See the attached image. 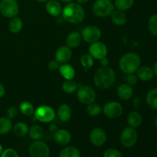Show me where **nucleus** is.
I'll return each mask as SVG.
<instances>
[{
	"label": "nucleus",
	"instance_id": "f03ea898",
	"mask_svg": "<svg viewBox=\"0 0 157 157\" xmlns=\"http://www.w3.org/2000/svg\"><path fill=\"white\" fill-rule=\"evenodd\" d=\"M61 15L63 18L67 22L78 24L83 21L85 12L82 6L78 3L68 2L62 9Z\"/></svg>",
	"mask_w": 157,
	"mask_h": 157
},
{
	"label": "nucleus",
	"instance_id": "f8f14e48",
	"mask_svg": "<svg viewBox=\"0 0 157 157\" xmlns=\"http://www.w3.org/2000/svg\"><path fill=\"white\" fill-rule=\"evenodd\" d=\"M88 51L89 54L96 59L101 60L104 57H107V48L104 43L101 41H96L90 44Z\"/></svg>",
	"mask_w": 157,
	"mask_h": 157
},
{
	"label": "nucleus",
	"instance_id": "49530a36",
	"mask_svg": "<svg viewBox=\"0 0 157 157\" xmlns=\"http://www.w3.org/2000/svg\"><path fill=\"white\" fill-rule=\"evenodd\" d=\"M154 125H155V127H156V129L157 130V116L156 117V118H155V121H154Z\"/></svg>",
	"mask_w": 157,
	"mask_h": 157
},
{
	"label": "nucleus",
	"instance_id": "4c0bfd02",
	"mask_svg": "<svg viewBox=\"0 0 157 157\" xmlns=\"http://www.w3.org/2000/svg\"><path fill=\"white\" fill-rule=\"evenodd\" d=\"M6 115L7 117L9 118L10 120L14 119L18 115V109L15 107H10L6 111Z\"/></svg>",
	"mask_w": 157,
	"mask_h": 157
},
{
	"label": "nucleus",
	"instance_id": "bb28decb",
	"mask_svg": "<svg viewBox=\"0 0 157 157\" xmlns=\"http://www.w3.org/2000/svg\"><path fill=\"white\" fill-rule=\"evenodd\" d=\"M12 122L9 118H0V135L8 134L12 130Z\"/></svg>",
	"mask_w": 157,
	"mask_h": 157
},
{
	"label": "nucleus",
	"instance_id": "ea45409f",
	"mask_svg": "<svg viewBox=\"0 0 157 157\" xmlns=\"http://www.w3.org/2000/svg\"><path fill=\"white\" fill-rule=\"evenodd\" d=\"M60 63L58 62L56 60H53V61H51L48 64V68L51 71H56L58 69H59L60 67Z\"/></svg>",
	"mask_w": 157,
	"mask_h": 157
},
{
	"label": "nucleus",
	"instance_id": "09e8293b",
	"mask_svg": "<svg viewBox=\"0 0 157 157\" xmlns=\"http://www.w3.org/2000/svg\"><path fill=\"white\" fill-rule=\"evenodd\" d=\"M36 1L39 2H47L48 0H36Z\"/></svg>",
	"mask_w": 157,
	"mask_h": 157
},
{
	"label": "nucleus",
	"instance_id": "8fccbe9b",
	"mask_svg": "<svg viewBox=\"0 0 157 157\" xmlns=\"http://www.w3.org/2000/svg\"><path fill=\"white\" fill-rule=\"evenodd\" d=\"M2 151H3V148H2V146L1 145V144H0V155L2 154Z\"/></svg>",
	"mask_w": 157,
	"mask_h": 157
},
{
	"label": "nucleus",
	"instance_id": "1a4fd4ad",
	"mask_svg": "<svg viewBox=\"0 0 157 157\" xmlns=\"http://www.w3.org/2000/svg\"><path fill=\"white\" fill-rule=\"evenodd\" d=\"M29 154L31 157H49L50 149L43 141L35 140L29 147Z\"/></svg>",
	"mask_w": 157,
	"mask_h": 157
},
{
	"label": "nucleus",
	"instance_id": "37998d69",
	"mask_svg": "<svg viewBox=\"0 0 157 157\" xmlns=\"http://www.w3.org/2000/svg\"><path fill=\"white\" fill-rule=\"evenodd\" d=\"M153 72H154V76H156L157 78V61L154 63V64H153Z\"/></svg>",
	"mask_w": 157,
	"mask_h": 157
},
{
	"label": "nucleus",
	"instance_id": "c03bdc74",
	"mask_svg": "<svg viewBox=\"0 0 157 157\" xmlns=\"http://www.w3.org/2000/svg\"><path fill=\"white\" fill-rule=\"evenodd\" d=\"M50 130H51V131H52V132L56 131V130H57L56 125H55V124H52V125H51L50 126Z\"/></svg>",
	"mask_w": 157,
	"mask_h": 157
},
{
	"label": "nucleus",
	"instance_id": "a878e982",
	"mask_svg": "<svg viewBox=\"0 0 157 157\" xmlns=\"http://www.w3.org/2000/svg\"><path fill=\"white\" fill-rule=\"evenodd\" d=\"M12 130L15 136L21 137V136H25L29 133V127L25 123L18 122L15 124L14 127H12Z\"/></svg>",
	"mask_w": 157,
	"mask_h": 157
},
{
	"label": "nucleus",
	"instance_id": "b1692460",
	"mask_svg": "<svg viewBox=\"0 0 157 157\" xmlns=\"http://www.w3.org/2000/svg\"><path fill=\"white\" fill-rule=\"evenodd\" d=\"M59 72L65 80H71L75 78V68L70 64H64L60 66Z\"/></svg>",
	"mask_w": 157,
	"mask_h": 157
},
{
	"label": "nucleus",
	"instance_id": "a211bd4d",
	"mask_svg": "<svg viewBox=\"0 0 157 157\" xmlns=\"http://www.w3.org/2000/svg\"><path fill=\"white\" fill-rule=\"evenodd\" d=\"M81 40L82 37L79 32H72L66 38V45L71 49L75 48L80 45Z\"/></svg>",
	"mask_w": 157,
	"mask_h": 157
},
{
	"label": "nucleus",
	"instance_id": "79ce46f5",
	"mask_svg": "<svg viewBox=\"0 0 157 157\" xmlns=\"http://www.w3.org/2000/svg\"><path fill=\"white\" fill-rule=\"evenodd\" d=\"M5 93H6V89H5L3 84L0 82V98H2L4 97Z\"/></svg>",
	"mask_w": 157,
	"mask_h": 157
},
{
	"label": "nucleus",
	"instance_id": "2eb2a0df",
	"mask_svg": "<svg viewBox=\"0 0 157 157\" xmlns=\"http://www.w3.org/2000/svg\"><path fill=\"white\" fill-rule=\"evenodd\" d=\"M72 57L71 49L66 46L58 48L55 52V60L60 64H66L71 60Z\"/></svg>",
	"mask_w": 157,
	"mask_h": 157
},
{
	"label": "nucleus",
	"instance_id": "aec40b11",
	"mask_svg": "<svg viewBox=\"0 0 157 157\" xmlns=\"http://www.w3.org/2000/svg\"><path fill=\"white\" fill-rule=\"evenodd\" d=\"M143 122V117L140 113L137 111H133L128 115L127 117V123L129 126L133 128H137L141 125Z\"/></svg>",
	"mask_w": 157,
	"mask_h": 157
},
{
	"label": "nucleus",
	"instance_id": "3c124183",
	"mask_svg": "<svg viewBox=\"0 0 157 157\" xmlns=\"http://www.w3.org/2000/svg\"><path fill=\"white\" fill-rule=\"evenodd\" d=\"M93 157H99V156H93Z\"/></svg>",
	"mask_w": 157,
	"mask_h": 157
},
{
	"label": "nucleus",
	"instance_id": "c9c22d12",
	"mask_svg": "<svg viewBox=\"0 0 157 157\" xmlns=\"http://www.w3.org/2000/svg\"><path fill=\"white\" fill-rule=\"evenodd\" d=\"M104 157H122V154L116 149H108L104 153Z\"/></svg>",
	"mask_w": 157,
	"mask_h": 157
},
{
	"label": "nucleus",
	"instance_id": "a18cd8bd",
	"mask_svg": "<svg viewBox=\"0 0 157 157\" xmlns=\"http://www.w3.org/2000/svg\"><path fill=\"white\" fill-rule=\"evenodd\" d=\"M76 1L78 4H84V3H87L89 0H76Z\"/></svg>",
	"mask_w": 157,
	"mask_h": 157
},
{
	"label": "nucleus",
	"instance_id": "5701e85b",
	"mask_svg": "<svg viewBox=\"0 0 157 157\" xmlns=\"http://www.w3.org/2000/svg\"><path fill=\"white\" fill-rule=\"evenodd\" d=\"M146 102L150 108L157 110V87L149 90L146 96Z\"/></svg>",
	"mask_w": 157,
	"mask_h": 157
},
{
	"label": "nucleus",
	"instance_id": "412c9836",
	"mask_svg": "<svg viewBox=\"0 0 157 157\" xmlns=\"http://www.w3.org/2000/svg\"><path fill=\"white\" fill-rule=\"evenodd\" d=\"M111 20L115 25H124L126 24L127 21V15L124 13V12L121 10H113L111 13Z\"/></svg>",
	"mask_w": 157,
	"mask_h": 157
},
{
	"label": "nucleus",
	"instance_id": "f257e3e1",
	"mask_svg": "<svg viewBox=\"0 0 157 157\" xmlns=\"http://www.w3.org/2000/svg\"><path fill=\"white\" fill-rule=\"evenodd\" d=\"M116 81V74L111 67L106 66L101 67L95 72L94 82L98 88L106 90L114 84Z\"/></svg>",
	"mask_w": 157,
	"mask_h": 157
},
{
	"label": "nucleus",
	"instance_id": "473e14b6",
	"mask_svg": "<svg viewBox=\"0 0 157 157\" xmlns=\"http://www.w3.org/2000/svg\"><path fill=\"white\" fill-rule=\"evenodd\" d=\"M148 29L153 36H157V14L152 15L148 20Z\"/></svg>",
	"mask_w": 157,
	"mask_h": 157
},
{
	"label": "nucleus",
	"instance_id": "72a5a7b5",
	"mask_svg": "<svg viewBox=\"0 0 157 157\" xmlns=\"http://www.w3.org/2000/svg\"><path fill=\"white\" fill-rule=\"evenodd\" d=\"M81 65L87 71V69L90 68L93 66L94 58L89 53L83 54L81 57Z\"/></svg>",
	"mask_w": 157,
	"mask_h": 157
},
{
	"label": "nucleus",
	"instance_id": "20e7f679",
	"mask_svg": "<svg viewBox=\"0 0 157 157\" xmlns=\"http://www.w3.org/2000/svg\"><path fill=\"white\" fill-rule=\"evenodd\" d=\"M92 10L96 16L104 18L111 15L114 10V4L111 0H96Z\"/></svg>",
	"mask_w": 157,
	"mask_h": 157
},
{
	"label": "nucleus",
	"instance_id": "9b49d317",
	"mask_svg": "<svg viewBox=\"0 0 157 157\" xmlns=\"http://www.w3.org/2000/svg\"><path fill=\"white\" fill-rule=\"evenodd\" d=\"M81 37L87 43H94L98 41L101 37V31L97 26L90 25L84 28L81 32Z\"/></svg>",
	"mask_w": 157,
	"mask_h": 157
},
{
	"label": "nucleus",
	"instance_id": "c85d7f7f",
	"mask_svg": "<svg viewBox=\"0 0 157 157\" xmlns=\"http://www.w3.org/2000/svg\"><path fill=\"white\" fill-rule=\"evenodd\" d=\"M22 21L18 17H14L9 23V29L12 33H18L22 29Z\"/></svg>",
	"mask_w": 157,
	"mask_h": 157
},
{
	"label": "nucleus",
	"instance_id": "c756f323",
	"mask_svg": "<svg viewBox=\"0 0 157 157\" xmlns=\"http://www.w3.org/2000/svg\"><path fill=\"white\" fill-rule=\"evenodd\" d=\"M78 88V84L76 81L71 80H66L62 84L63 91L67 94L75 93Z\"/></svg>",
	"mask_w": 157,
	"mask_h": 157
},
{
	"label": "nucleus",
	"instance_id": "6ab92c4d",
	"mask_svg": "<svg viewBox=\"0 0 157 157\" xmlns=\"http://www.w3.org/2000/svg\"><path fill=\"white\" fill-rule=\"evenodd\" d=\"M117 95L123 101H127L133 97V87L128 84H121L117 88Z\"/></svg>",
	"mask_w": 157,
	"mask_h": 157
},
{
	"label": "nucleus",
	"instance_id": "ddd939ff",
	"mask_svg": "<svg viewBox=\"0 0 157 157\" xmlns=\"http://www.w3.org/2000/svg\"><path fill=\"white\" fill-rule=\"evenodd\" d=\"M89 138L93 145L96 147H101L107 140V135L104 130L99 127H96L91 130Z\"/></svg>",
	"mask_w": 157,
	"mask_h": 157
},
{
	"label": "nucleus",
	"instance_id": "423d86ee",
	"mask_svg": "<svg viewBox=\"0 0 157 157\" xmlns=\"http://www.w3.org/2000/svg\"><path fill=\"white\" fill-rule=\"evenodd\" d=\"M78 90V93H77L78 99L81 104L88 105L94 102L96 100V92L92 87L89 86H80L78 90Z\"/></svg>",
	"mask_w": 157,
	"mask_h": 157
},
{
	"label": "nucleus",
	"instance_id": "39448f33",
	"mask_svg": "<svg viewBox=\"0 0 157 157\" xmlns=\"http://www.w3.org/2000/svg\"><path fill=\"white\" fill-rule=\"evenodd\" d=\"M0 12L4 17L12 18L19 12V6L17 0H1Z\"/></svg>",
	"mask_w": 157,
	"mask_h": 157
},
{
	"label": "nucleus",
	"instance_id": "dca6fc26",
	"mask_svg": "<svg viewBox=\"0 0 157 157\" xmlns=\"http://www.w3.org/2000/svg\"><path fill=\"white\" fill-rule=\"evenodd\" d=\"M45 9L49 15L54 17L59 16L62 12L61 5L58 0H48L46 2Z\"/></svg>",
	"mask_w": 157,
	"mask_h": 157
},
{
	"label": "nucleus",
	"instance_id": "a19ab883",
	"mask_svg": "<svg viewBox=\"0 0 157 157\" xmlns=\"http://www.w3.org/2000/svg\"><path fill=\"white\" fill-rule=\"evenodd\" d=\"M100 62L102 67H106V66H108L109 64V60L108 58H107V57H104L102 59L100 60Z\"/></svg>",
	"mask_w": 157,
	"mask_h": 157
},
{
	"label": "nucleus",
	"instance_id": "2f4dec72",
	"mask_svg": "<svg viewBox=\"0 0 157 157\" xmlns=\"http://www.w3.org/2000/svg\"><path fill=\"white\" fill-rule=\"evenodd\" d=\"M19 109L21 113L27 117L32 116L35 113V108H34L33 105L29 101H24V102L21 103L20 104Z\"/></svg>",
	"mask_w": 157,
	"mask_h": 157
},
{
	"label": "nucleus",
	"instance_id": "0eeeda50",
	"mask_svg": "<svg viewBox=\"0 0 157 157\" xmlns=\"http://www.w3.org/2000/svg\"><path fill=\"white\" fill-rule=\"evenodd\" d=\"M35 119L41 123H50L55 117V112L52 107L43 105L38 107L34 113Z\"/></svg>",
	"mask_w": 157,
	"mask_h": 157
},
{
	"label": "nucleus",
	"instance_id": "7ed1b4c3",
	"mask_svg": "<svg viewBox=\"0 0 157 157\" xmlns=\"http://www.w3.org/2000/svg\"><path fill=\"white\" fill-rule=\"evenodd\" d=\"M141 64V58L138 54L128 52L123 55L119 61L121 70L127 75L134 74L136 72Z\"/></svg>",
	"mask_w": 157,
	"mask_h": 157
},
{
	"label": "nucleus",
	"instance_id": "6e6552de",
	"mask_svg": "<svg viewBox=\"0 0 157 157\" xmlns=\"http://www.w3.org/2000/svg\"><path fill=\"white\" fill-rule=\"evenodd\" d=\"M137 132L133 127H127L121 133L120 140L124 147L130 148L135 146L137 142Z\"/></svg>",
	"mask_w": 157,
	"mask_h": 157
},
{
	"label": "nucleus",
	"instance_id": "393cba45",
	"mask_svg": "<svg viewBox=\"0 0 157 157\" xmlns=\"http://www.w3.org/2000/svg\"><path fill=\"white\" fill-rule=\"evenodd\" d=\"M29 136L34 140H39L44 135V130L39 125H33L29 129Z\"/></svg>",
	"mask_w": 157,
	"mask_h": 157
},
{
	"label": "nucleus",
	"instance_id": "f704fd0d",
	"mask_svg": "<svg viewBox=\"0 0 157 157\" xmlns=\"http://www.w3.org/2000/svg\"><path fill=\"white\" fill-rule=\"evenodd\" d=\"M101 110H102V108H101V106L96 103H92V104L87 105V113L90 117L98 116L101 113Z\"/></svg>",
	"mask_w": 157,
	"mask_h": 157
},
{
	"label": "nucleus",
	"instance_id": "de8ad7c7",
	"mask_svg": "<svg viewBox=\"0 0 157 157\" xmlns=\"http://www.w3.org/2000/svg\"><path fill=\"white\" fill-rule=\"evenodd\" d=\"M60 1L63 2H71L73 1V0H60Z\"/></svg>",
	"mask_w": 157,
	"mask_h": 157
},
{
	"label": "nucleus",
	"instance_id": "7c9ffc66",
	"mask_svg": "<svg viewBox=\"0 0 157 157\" xmlns=\"http://www.w3.org/2000/svg\"><path fill=\"white\" fill-rule=\"evenodd\" d=\"M134 4V0H115L114 6L118 10L124 12L130 9Z\"/></svg>",
	"mask_w": 157,
	"mask_h": 157
},
{
	"label": "nucleus",
	"instance_id": "e433bc0d",
	"mask_svg": "<svg viewBox=\"0 0 157 157\" xmlns=\"http://www.w3.org/2000/svg\"><path fill=\"white\" fill-rule=\"evenodd\" d=\"M0 157H18V153L14 149L8 148L3 150Z\"/></svg>",
	"mask_w": 157,
	"mask_h": 157
},
{
	"label": "nucleus",
	"instance_id": "9d476101",
	"mask_svg": "<svg viewBox=\"0 0 157 157\" xmlns=\"http://www.w3.org/2000/svg\"><path fill=\"white\" fill-rule=\"evenodd\" d=\"M103 111L107 117L115 119L120 117L122 115L123 107L120 103L117 101H110L104 104Z\"/></svg>",
	"mask_w": 157,
	"mask_h": 157
},
{
	"label": "nucleus",
	"instance_id": "58836bf2",
	"mask_svg": "<svg viewBox=\"0 0 157 157\" xmlns=\"http://www.w3.org/2000/svg\"><path fill=\"white\" fill-rule=\"evenodd\" d=\"M138 78L136 77V75H135L134 74H130V75H127V82L129 85L130 86H135L137 84Z\"/></svg>",
	"mask_w": 157,
	"mask_h": 157
},
{
	"label": "nucleus",
	"instance_id": "f3484780",
	"mask_svg": "<svg viewBox=\"0 0 157 157\" xmlns=\"http://www.w3.org/2000/svg\"><path fill=\"white\" fill-rule=\"evenodd\" d=\"M136 77L142 81H151L154 77V72L153 68L149 66H142L136 71Z\"/></svg>",
	"mask_w": 157,
	"mask_h": 157
},
{
	"label": "nucleus",
	"instance_id": "4be33fe9",
	"mask_svg": "<svg viewBox=\"0 0 157 157\" xmlns=\"http://www.w3.org/2000/svg\"><path fill=\"white\" fill-rule=\"evenodd\" d=\"M71 109L67 104H61L58 110V115L62 122H67L71 117Z\"/></svg>",
	"mask_w": 157,
	"mask_h": 157
},
{
	"label": "nucleus",
	"instance_id": "cd10ccee",
	"mask_svg": "<svg viewBox=\"0 0 157 157\" xmlns=\"http://www.w3.org/2000/svg\"><path fill=\"white\" fill-rule=\"evenodd\" d=\"M58 157H81V153L76 147H67L61 150Z\"/></svg>",
	"mask_w": 157,
	"mask_h": 157
},
{
	"label": "nucleus",
	"instance_id": "4468645a",
	"mask_svg": "<svg viewBox=\"0 0 157 157\" xmlns=\"http://www.w3.org/2000/svg\"><path fill=\"white\" fill-rule=\"evenodd\" d=\"M54 141L60 146H66L71 140V135L70 132L64 129L57 130L54 132Z\"/></svg>",
	"mask_w": 157,
	"mask_h": 157
}]
</instances>
